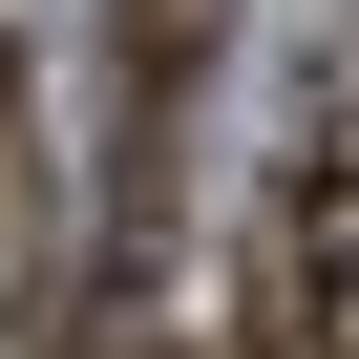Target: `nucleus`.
Here are the masks:
<instances>
[{
  "label": "nucleus",
  "mask_w": 359,
  "mask_h": 359,
  "mask_svg": "<svg viewBox=\"0 0 359 359\" xmlns=\"http://www.w3.org/2000/svg\"><path fill=\"white\" fill-rule=\"evenodd\" d=\"M212 43H233V0H106V275L169 254V169H191Z\"/></svg>",
  "instance_id": "nucleus-1"
},
{
  "label": "nucleus",
  "mask_w": 359,
  "mask_h": 359,
  "mask_svg": "<svg viewBox=\"0 0 359 359\" xmlns=\"http://www.w3.org/2000/svg\"><path fill=\"white\" fill-rule=\"evenodd\" d=\"M254 338H275V359H338V338H359V85H317V127H296V169H275Z\"/></svg>",
  "instance_id": "nucleus-2"
},
{
  "label": "nucleus",
  "mask_w": 359,
  "mask_h": 359,
  "mask_svg": "<svg viewBox=\"0 0 359 359\" xmlns=\"http://www.w3.org/2000/svg\"><path fill=\"white\" fill-rule=\"evenodd\" d=\"M22 106H43V85H22V43H0V191H22Z\"/></svg>",
  "instance_id": "nucleus-3"
},
{
  "label": "nucleus",
  "mask_w": 359,
  "mask_h": 359,
  "mask_svg": "<svg viewBox=\"0 0 359 359\" xmlns=\"http://www.w3.org/2000/svg\"><path fill=\"white\" fill-rule=\"evenodd\" d=\"M338 359H359V338H338Z\"/></svg>",
  "instance_id": "nucleus-4"
},
{
  "label": "nucleus",
  "mask_w": 359,
  "mask_h": 359,
  "mask_svg": "<svg viewBox=\"0 0 359 359\" xmlns=\"http://www.w3.org/2000/svg\"><path fill=\"white\" fill-rule=\"evenodd\" d=\"M254 359H275V338H254Z\"/></svg>",
  "instance_id": "nucleus-5"
}]
</instances>
